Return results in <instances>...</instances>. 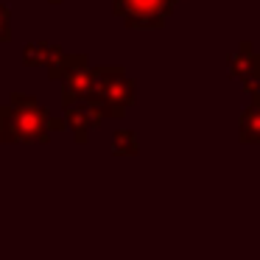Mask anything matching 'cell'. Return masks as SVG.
I'll return each mask as SVG.
<instances>
[{
	"mask_svg": "<svg viewBox=\"0 0 260 260\" xmlns=\"http://www.w3.org/2000/svg\"><path fill=\"white\" fill-rule=\"evenodd\" d=\"M64 129V120H53L34 95L14 92L0 123V143H45L51 132Z\"/></svg>",
	"mask_w": 260,
	"mask_h": 260,
	"instance_id": "obj_1",
	"label": "cell"
},
{
	"mask_svg": "<svg viewBox=\"0 0 260 260\" xmlns=\"http://www.w3.org/2000/svg\"><path fill=\"white\" fill-rule=\"evenodd\" d=\"M176 0H112V12L126 28H162Z\"/></svg>",
	"mask_w": 260,
	"mask_h": 260,
	"instance_id": "obj_2",
	"label": "cell"
},
{
	"mask_svg": "<svg viewBox=\"0 0 260 260\" xmlns=\"http://www.w3.org/2000/svg\"><path fill=\"white\" fill-rule=\"evenodd\" d=\"M95 95L107 104L109 118H123L135 101V84L120 68H95Z\"/></svg>",
	"mask_w": 260,
	"mask_h": 260,
	"instance_id": "obj_3",
	"label": "cell"
},
{
	"mask_svg": "<svg viewBox=\"0 0 260 260\" xmlns=\"http://www.w3.org/2000/svg\"><path fill=\"white\" fill-rule=\"evenodd\" d=\"M230 64V73L235 79H241L243 90L246 92H260V53L252 48V42H241L238 51L226 59Z\"/></svg>",
	"mask_w": 260,
	"mask_h": 260,
	"instance_id": "obj_4",
	"label": "cell"
},
{
	"mask_svg": "<svg viewBox=\"0 0 260 260\" xmlns=\"http://www.w3.org/2000/svg\"><path fill=\"white\" fill-rule=\"evenodd\" d=\"M90 95H95V68L90 64H81V68L70 70L62 76V98L64 107L70 104H81Z\"/></svg>",
	"mask_w": 260,
	"mask_h": 260,
	"instance_id": "obj_5",
	"label": "cell"
},
{
	"mask_svg": "<svg viewBox=\"0 0 260 260\" xmlns=\"http://www.w3.org/2000/svg\"><path fill=\"white\" fill-rule=\"evenodd\" d=\"M68 109V120H64V126H70V132L76 135V140L79 143H87V137H90V132L95 129V118L90 115V109L84 107V104H70Z\"/></svg>",
	"mask_w": 260,
	"mask_h": 260,
	"instance_id": "obj_6",
	"label": "cell"
},
{
	"mask_svg": "<svg viewBox=\"0 0 260 260\" xmlns=\"http://www.w3.org/2000/svg\"><path fill=\"white\" fill-rule=\"evenodd\" d=\"M238 129H241V140L243 143H260V112L254 107H246L241 112L238 120Z\"/></svg>",
	"mask_w": 260,
	"mask_h": 260,
	"instance_id": "obj_7",
	"label": "cell"
},
{
	"mask_svg": "<svg viewBox=\"0 0 260 260\" xmlns=\"http://www.w3.org/2000/svg\"><path fill=\"white\" fill-rule=\"evenodd\" d=\"M53 48H56V45H48V42H34V45H28L23 51V62L28 64V68H34V64L48 68V62H51V56H53Z\"/></svg>",
	"mask_w": 260,
	"mask_h": 260,
	"instance_id": "obj_8",
	"label": "cell"
},
{
	"mask_svg": "<svg viewBox=\"0 0 260 260\" xmlns=\"http://www.w3.org/2000/svg\"><path fill=\"white\" fill-rule=\"evenodd\" d=\"M112 151L118 154V157H132V154H137V137H135V132H129V129L115 132Z\"/></svg>",
	"mask_w": 260,
	"mask_h": 260,
	"instance_id": "obj_9",
	"label": "cell"
},
{
	"mask_svg": "<svg viewBox=\"0 0 260 260\" xmlns=\"http://www.w3.org/2000/svg\"><path fill=\"white\" fill-rule=\"evenodd\" d=\"M9 40H12V12H9V6L0 3V42Z\"/></svg>",
	"mask_w": 260,
	"mask_h": 260,
	"instance_id": "obj_10",
	"label": "cell"
},
{
	"mask_svg": "<svg viewBox=\"0 0 260 260\" xmlns=\"http://www.w3.org/2000/svg\"><path fill=\"white\" fill-rule=\"evenodd\" d=\"M252 107L260 112V92H254V95H252Z\"/></svg>",
	"mask_w": 260,
	"mask_h": 260,
	"instance_id": "obj_11",
	"label": "cell"
},
{
	"mask_svg": "<svg viewBox=\"0 0 260 260\" xmlns=\"http://www.w3.org/2000/svg\"><path fill=\"white\" fill-rule=\"evenodd\" d=\"M3 115H6V107H0V123H3Z\"/></svg>",
	"mask_w": 260,
	"mask_h": 260,
	"instance_id": "obj_12",
	"label": "cell"
},
{
	"mask_svg": "<svg viewBox=\"0 0 260 260\" xmlns=\"http://www.w3.org/2000/svg\"><path fill=\"white\" fill-rule=\"evenodd\" d=\"M51 3H62V0H51Z\"/></svg>",
	"mask_w": 260,
	"mask_h": 260,
	"instance_id": "obj_13",
	"label": "cell"
}]
</instances>
